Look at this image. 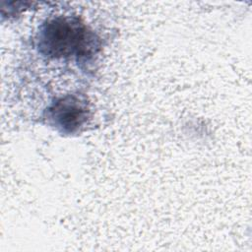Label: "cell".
<instances>
[{
  "label": "cell",
  "instance_id": "cell-1",
  "mask_svg": "<svg viewBox=\"0 0 252 252\" xmlns=\"http://www.w3.org/2000/svg\"><path fill=\"white\" fill-rule=\"evenodd\" d=\"M93 34L78 22L56 19L48 22L40 32L39 48L50 57L90 54L94 44Z\"/></svg>",
  "mask_w": 252,
  "mask_h": 252
},
{
  "label": "cell",
  "instance_id": "cell-2",
  "mask_svg": "<svg viewBox=\"0 0 252 252\" xmlns=\"http://www.w3.org/2000/svg\"><path fill=\"white\" fill-rule=\"evenodd\" d=\"M87 110L86 105L80 99L67 96L56 102L50 112L56 126L64 131L72 132L86 121Z\"/></svg>",
  "mask_w": 252,
  "mask_h": 252
}]
</instances>
